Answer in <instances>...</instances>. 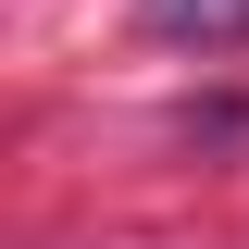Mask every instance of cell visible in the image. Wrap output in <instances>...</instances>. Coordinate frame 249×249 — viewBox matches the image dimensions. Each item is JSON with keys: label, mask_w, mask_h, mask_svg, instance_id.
<instances>
[{"label": "cell", "mask_w": 249, "mask_h": 249, "mask_svg": "<svg viewBox=\"0 0 249 249\" xmlns=\"http://www.w3.org/2000/svg\"><path fill=\"white\" fill-rule=\"evenodd\" d=\"M162 50H249V0H137Z\"/></svg>", "instance_id": "obj_1"}]
</instances>
